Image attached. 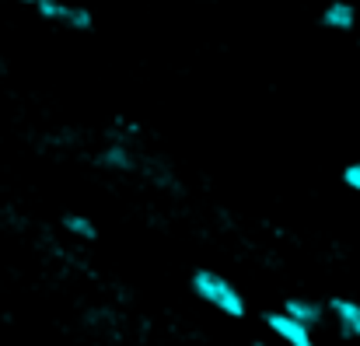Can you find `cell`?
Listing matches in <instances>:
<instances>
[{
    "label": "cell",
    "mask_w": 360,
    "mask_h": 346,
    "mask_svg": "<svg viewBox=\"0 0 360 346\" xmlns=\"http://www.w3.org/2000/svg\"><path fill=\"white\" fill-rule=\"evenodd\" d=\"M189 287H193V294H196L203 305L217 308V312L228 315V319H245V315H248L245 294H241L228 276H221V273H214V269H196V273L189 276Z\"/></svg>",
    "instance_id": "1"
},
{
    "label": "cell",
    "mask_w": 360,
    "mask_h": 346,
    "mask_svg": "<svg viewBox=\"0 0 360 346\" xmlns=\"http://www.w3.org/2000/svg\"><path fill=\"white\" fill-rule=\"evenodd\" d=\"M35 11H39L42 21H53V25H63V28H74V32H91L95 28L91 11L81 7V4H70V0H39Z\"/></svg>",
    "instance_id": "2"
},
{
    "label": "cell",
    "mask_w": 360,
    "mask_h": 346,
    "mask_svg": "<svg viewBox=\"0 0 360 346\" xmlns=\"http://www.w3.org/2000/svg\"><path fill=\"white\" fill-rule=\"evenodd\" d=\"M262 322H266V329H269L280 343H287V346H315L311 329H308V326H301V322H294V319H290V315H283V312H266V315H262Z\"/></svg>",
    "instance_id": "3"
},
{
    "label": "cell",
    "mask_w": 360,
    "mask_h": 346,
    "mask_svg": "<svg viewBox=\"0 0 360 346\" xmlns=\"http://www.w3.org/2000/svg\"><path fill=\"white\" fill-rule=\"evenodd\" d=\"M326 315H333L340 336L360 340V305L354 297H329L326 301Z\"/></svg>",
    "instance_id": "4"
},
{
    "label": "cell",
    "mask_w": 360,
    "mask_h": 346,
    "mask_svg": "<svg viewBox=\"0 0 360 346\" xmlns=\"http://www.w3.org/2000/svg\"><path fill=\"white\" fill-rule=\"evenodd\" d=\"M280 312L290 315L294 322L308 326V329H315V326L326 322V301H315V297H287Z\"/></svg>",
    "instance_id": "5"
},
{
    "label": "cell",
    "mask_w": 360,
    "mask_h": 346,
    "mask_svg": "<svg viewBox=\"0 0 360 346\" xmlns=\"http://www.w3.org/2000/svg\"><path fill=\"white\" fill-rule=\"evenodd\" d=\"M322 28H329V32H354L357 28V7L350 4V0H329L326 7H322Z\"/></svg>",
    "instance_id": "6"
},
{
    "label": "cell",
    "mask_w": 360,
    "mask_h": 346,
    "mask_svg": "<svg viewBox=\"0 0 360 346\" xmlns=\"http://www.w3.org/2000/svg\"><path fill=\"white\" fill-rule=\"evenodd\" d=\"M63 231H70V234L81 238V241H95V238H98L95 221L84 217V214H67V217H63Z\"/></svg>",
    "instance_id": "7"
},
{
    "label": "cell",
    "mask_w": 360,
    "mask_h": 346,
    "mask_svg": "<svg viewBox=\"0 0 360 346\" xmlns=\"http://www.w3.org/2000/svg\"><path fill=\"white\" fill-rule=\"evenodd\" d=\"M105 168H112V172H129L133 168V154L122 147V143H112V147H105L102 150V158H98Z\"/></svg>",
    "instance_id": "8"
},
{
    "label": "cell",
    "mask_w": 360,
    "mask_h": 346,
    "mask_svg": "<svg viewBox=\"0 0 360 346\" xmlns=\"http://www.w3.org/2000/svg\"><path fill=\"white\" fill-rule=\"evenodd\" d=\"M343 186L354 189V193H360V161H354V165L343 168Z\"/></svg>",
    "instance_id": "9"
},
{
    "label": "cell",
    "mask_w": 360,
    "mask_h": 346,
    "mask_svg": "<svg viewBox=\"0 0 360 346\" xmlns=\"http://www.w3.org/2000/svg\"><path fill=\"white\" fill-rule=\"evenodd\" d=\"M18 4H32V7H35V4H39V0H18Z\"/></svg>",
    "instance_id": "10"
}]
</instances>
